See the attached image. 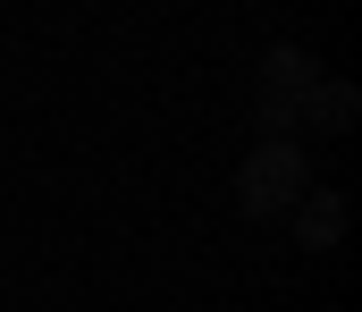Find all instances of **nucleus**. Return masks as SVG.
I'll list each match as a JSON object with an SVG mask.
<instances>
[{
    "label": "nucleus",
    "mask_w": 362,
    "mask_h": 312,
    "mask_svg": "<svg viewBox=\"0 0 362 312\" xmlns=\"http://www.w3.org/2000/svg\"><path fill=\"white\" fill-rule=\"evenodd\" d=\"M320 85V59L295 51V42H270L262 51V93H253V127L262 144H295V118H303V93Z\"/></svg>",
    "instance_id": "f03ea898"
},
{
    "label": "nucleus",
    "mask_w": 362,
    "mask_h": 312,
    "mask_svg": "<svg viewBox=\"0 0 362 312\" xmlns=\"http://www.w3.org/2000/svg\"><path fill=\"white\" fill-rule=\"evenodd\" d=\"M354 118H362V93L346 76H320V85L303 93V118H295V127H312V135H354Z\"/></svg>",
    "instance_id": "7ed1b4c3"
},
{
    "label": "nucleus",
    "mask_w": 362,
    "mask_h": 312,
    "mask_svg": "<svg viewBox=\"0 0 362 312\" xmlns=\"http://www.w3.org/2000/svg\"><path fill=\"white\" fill-rule=\"evenodd\" d=\"M337 236H346V195H337V186H312V195L295 203V245H303V253H329Z\"/></svg>",
    "instance_id": "20e7f679"
},
{
    "label": "nucleus",
    "mask_w": 362,
    "mask_h": 312,
    "mask_svg": "<svg viewBox=\"0 0 362 312\" xmlns=\"http://www.w3.org/2000/svg\"><path fill=\"white\" fill-rule=\"evenodd\" d=\"M303 195H312L303 144H253V152H245V169H236V211H245V219H286Z\"/></svg>",
    "instance_id": "f257e3e1"
}]
</instances>
